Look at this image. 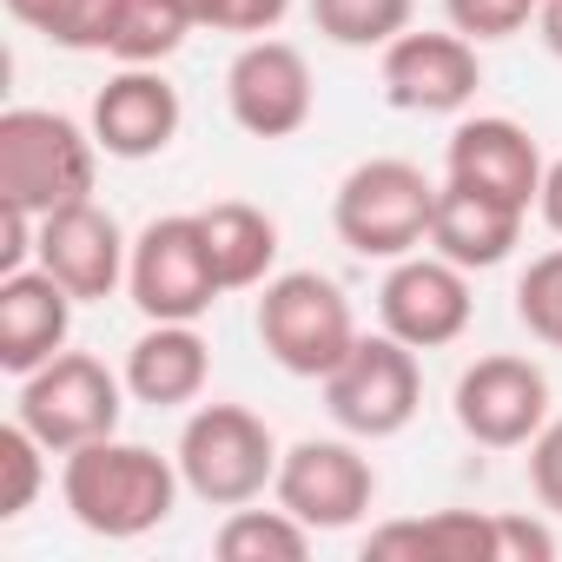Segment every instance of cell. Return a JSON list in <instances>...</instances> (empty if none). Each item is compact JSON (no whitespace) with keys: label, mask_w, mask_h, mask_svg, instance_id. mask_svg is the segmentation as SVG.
Masks as SVG:
<instances>
[{"label":"cell","mask_w":562,"mask_h":562,"mask_svg":"<svg viewBox=\"0 0 562 562\" xmlns=\"http://www.w3.org/2000/svg\"><path fill=\"white\" fill-rule=\"evenodd\" d=\"M179 490H186L179 457H159V450L126 443V437L80 443V450H67V463H60L67 516H74L87 536H106V542H133V536L159 529V522L172 516Z\"/></svg>","instance_id":"cell-1"},{"label":"cell","mask_w":562,"mask_h":562,"mask_svg":"<svg viewBox=\"0 0 562 562\" xmlns=\"http://www.w3.org/2000/svg\"><path fill=\"white\" fill-rule=\"evenodd\" d=\"M100 139L93 126L47 113V106H8L0 113V205H27L34 218L93 199Z\"/></svg>","instance_id":"cell-2"},{"label":"cell","mask_w":562,"mask_h":562,"mask_svg":"<svg viewBox=\"0 0 562 562\" xmlns=\"http://www.w3.org/2000/svg\"><path fill=\"white\" fill-rule=\"evenodd\" d=\"M258 345L278 371L292 378H331L345 364V351L358 345V318L338 278L325 271H278L265 278V299H258Z\"/></svg>","instance_id":"cell-3"},{"label":"cell","mask_w":562,"mask_h":562,"mask_svg":"<svg viewBox=\"0 0 562 562\" xmlns=\"http://www.w3.org/2000/svg\"><path fill=\"white\" fill-rule=\"evenodd\" d=\"M179 476L199 503L212 509H238V503H258L271 483H278V450L265 417L245 411V404H199L179 430Z\"/></svg>","instance_id":"cell-4"},{"label":"cell","mask_w":562,"mask_h":562,"mask_svg":"<svg viewBox=\"0 0 562 562\" xmlns=\"http://www.w3.org/2000/svg\"><path fill=\"white\" fill-rule=\"evenodd\" d=\"M430 218L437 179L411 159H364L331 199V225L358 258H411L417 245H430Z\"/></svg>","instance_id":"cell-5"},{"label":"cell","mask_w":562,"mask_h":562,"mask_svg":"<svg viewBox=\"0 0 562 562\" xmlns=\"http://www.w3.org/2000/svg\"><path fill=\"white\" fill-rule=\"evenodd\" d=\"M126 378H113L100 358L87 351H60L47 358L41 371L21 378V397H14V417L54 450H80V443H100V437H120V411H126Z\"/></svg>","instance_id":"cell-6"},{"label":"cell","mask_w":562,"mask_h":562,"mask_svg":"<svg viewBox=\"0 0 562 562\" xmlns=\"http://www.w3.org/2000/svg\"><path fill=\"white\" fill-rule=\"evenodd\" d=\"M126 292L146 312V325H199L218 305V271L199 232V212H166L133 238V265H126Z\"/></svg>","instance_id":"cell-7"},{"label":"cell","mask_w":562,"mask_h":562,"mask_svg":"<svg viewBox=\"0 0 562 562\" xmlns=\"http://www.w3.org/2000/svg\"><path fill=\"white\" fill-rule=\"evenodd\" d=\"M424 404V371H417V351L391 331L364 338L345 351V364L325 378V411L345 437H364V443H384L397 430H411Z\"/></svg>","instance_id":"cell-8"},{"label":"cell","mask_w":562,"mask_h":562,"mask_svg":"<svg viewBox=\"0 0 562 562\" xmlns=\"http://www.w3.org/2000/svg\"><path fill=\"white\" fill-rule=\"evenodd\" d=\"M271 496L285 503L299 522H312L318 536L325 529H351L364 522V509L378 503V470L358 443L345 437H305L278 457V483Z\"/></svg>","instance_id":"cell-9"},{"label":"cell","mask_w":562,"mask_h":562,"mask_svg":"<svg viewBox=\"0 0 562 562\" xmlns=\"http://www.w3.org/2000/svg\"><path fill=\"white\" fill-rule=\"evenodd\" d=\"M470 271L450 265L443 251H411V258H391L384 271V292H378V318L391 338H404L411 351H437V345H457L470 331Z\"/></svg>","instance_id":"cell-10"},{"label":"cell","mask_w":562,"mask_h":562,"mask_svg":"<svg viewBox=\"0 0 562 562\" xmlns=\"http://www.w3.org/2000/svg\"><path fill=\"white\" fill-rule=\"evenodd\" d=\"M457 430L483 450H522L542 424H549V378L529 358H476L457 378Z\"/></svg>","instance_id":"cell-11"},{"label":"cell","mask_w":562,"mask_h":562,"mask_svg":"<svg viewBox=\"0 0 562 562\" xmlns=\"http://www.w3.org/2000/svg\"><path fill=\"white\" fill-rule=\"evenodd\" d=\"M225 106L251 139H292L312 120V60L292 41H245L225 67Z\"/></svg>","instance_id":"cell-12"},{"label":"cell","mask_w":562,"mask_h":562,"mask_svg":"<svg viewBox=\"0 0 562 562\" xmlns=\"http://www.w3.org/2000/svg\"><path fill=\"white\" fill-rule=\"evenodd\" d=\"M476 87H483V60L476 41H463L457 27L450 34L404 27L384 47V100L397 113H463Z\"/></svg>","instance_id":"cell-13"},{"label":"cell","mask_w":562,"mask_h":562,"mask_svg":"<svg viewBox=\"0 0 562 562\" xmlns=\"http://www.w3.org/2000/svg\"><path fill=\"white\" fill-rule=\"evenodd\" d=\"M34 265H47L80 305H93V299H113L126 285L133 245H126L120 218L100 199H74V205L41 218V258Z\"/></svg>","instance_id":"cell-14"},{"label":"cell","mask_w":562,"mask_h":562,"mask_svg":"<svg viewBox=\"0 0 562 562\" xmlns=\"http://www.w3.org/2000/svg\"><path fill=\"white\" fill-rule=\"evenodd\" d=\"M542 146L529 139V126L503 120V113H476V120H457L450 146H443V179H463L476 192H496L509 205H536L542 199Z\"/></svg>","instance_id":"cell-15"},{"label":"cell","mask_w":562,"mask_h":562,"mask_svg":"<svg viewBox=\"0 0 562 562\" xmlns=\"http://www.w3.org/2000/svg\"><path fill=\"white\" fill-rule=\"evenodd\" d=\"M179 87L159 67H120L93 93V139L106 159H159L179 139Z\"/></svg>","instance_id":"cell-16"},{"label":"cell","mask_w":562,"mask_h":562,"mask_svg":"<svg viewBox=\"0 0 562 562\" xmlns=\"http://www.w3.org/2000/svg\"><path fill=\"white\" fill-rule=\"evenodd\" d=\"M74 292L47 265H27V271H8L0 278V371H41L47 358L67 351V331H74Z\"/></svg>","instance_id":"cell-17"},{"label":"cell","mask_w":562,"mask_h":562,"mask_svg":"<svg viewBox=\"0 0 562 562\" xmlns=\"http://www.w3.org/2000/svg\"><path fill=\"white\" fill-rule=\"evenodd\" d=\"M522 218H529L522 205H509L496 192H476L463 179H443L437 186V218H430V251H443L463 271H490L516 251Z\"/></svg>","instance_id":"cell-18"},{"label":"cell","mask_w":562,"mask_h":562,"mask_svg":"<svg viewBox=\"0 0 562 562\" xmlns=\"http://www.w3.org/2000/svg\"><path fill=\"white\" fill-rule=\"evenodd\" d=\"M120 378H126V391H133L139 404H153V411H179V404H192V397L205 391V378H212V351H205V338H199L192 325H153V331L133 338Z\"/></svg>","instance_id":"cell-19"},{"label":"cell","mask_w":562,"mask_h":562,"mask_svg":"<svg viewBox=\"0 0 562 562\" xmlns=\"http://www.w3.org/2000/svg\"><path fill=\"white\" fill-rule=\"evenodd\" d=\"M364 562H496V516L437 509L364 536Z\"/></svg>","instance_id":"cell-20"},{"label":"cell","mask_w":562,"mask_h":562,"mask_svg":"<svg viewBox=\"0 0 562 562\" xmlns=\"http://www.w3.org/2000/svg\"><path fill=\"white\" fill-rule=\"evenodd\" d=\"M199 232H205V251H212V271L225 292H251L265 285V271L278 265V225L271 212L245 205V199H218L199 212Z\"/></svg>","instance_id":"cell-21"},{"label":"cell","mask_w":562,"mask_h":562,"mask_svg":"<svg viewBox=\"0 0 562 562\" xmlns=\"http://www.w3.org/2000/svg\"><path fill=\"white\" fill-rule=\"evenodd\" d=\"M312 522H299L285 503L278 509H251V503H238L225 522H218V536H212V549H218V562H305L312 555Z\"/></svg>","instance_id":"cell-22"},{"label":"cell","mask_w":562,"mask_h":562,"mask_svg":"<svg viewBox=\"0 0 562 562\" xmlns=\"http://www.w3.org/2000/svg\"><path fill=\"white\" fill-rule=\"evenodd\" d=\"M8 14L21 27H34L41 41L67 47V54H106L120 0H8Z\"/></svg>","instance_id":"cell-23"},{"label":"cell","mask_w":562,"mask_h":562,"mask_svg":"<svg viewBox=\"0 0 562 562\" xmlns=\"http://www.w3.org/2000/svg\"><path fill=\"white\" fill-rule=\"evenodd\" d=\"M192 34V14L179 0H120V21H113V60L120 67H159L186 47Z\"/></svg>","instance_id":"cell-24"},{"label":"cell","mask_w":562,"mask_h":562,"mask_svg":"<svg viewBox=\"0 0 562 562\" xmlns=\"http://www.w3.org/2000/svg\"><path fill=\"white\" fill-rule=\"evenodd\" d=\"M417 0H312V27L331 47H391Z\"/></svg>","instance_id":"cell-25"},{"label":"cell","mask_w":562,"mask_h":562,"mask_svg":"<svg viewBox=\"0 0 562 562\" xmlns=\"http://www.w3.org/2000/svg\"><path fill=\"white\" fill-rule=\"evenodd\" d=\"M47 443L14 417L8 430H0V516H27L34 509V496H41V483H47Z\"/></svg>","instance_id":"cell-26"},{"label":"cell","mask_w":562,"mask_h":562,"mask_svg":"<svg viewBox=\"0 0 562 562\" xmlns=\"http://www.w3.org/2000/svg\"><path fill=\"white\" fill-rule=\"evenodd\" d=\"M516 318L536 345L562 351V245L529 258V271L516 278Z\"/></svg>","instance_id":"cell-27"},{"label":"cell","mask_w":562,"mask_h":562,"mask_svg":"<svg viewBox=\"0 0 562 562\" xmlns=\"http://www.w3.org/2000/svg\"><path fill=\"white\" fill-rule=\"evenodd\" d=\"M179 8L192 14V27H212V34H271L278 21L292 14V0H179Z\"/></svg>","instance_id":"cell-28"},{"label":"cell","mask_w":562,"mask_h":562,"mask_svg":"<svg viewBox=\"0 0 562 562\" xmlns=\"http://www.w3.org/2000/svg\"><path fill=\"white\" fill-rule=\"evenodd\" d=\"M443 14L463 41H509L536 21V0H443Z\"/></svg>","instance_id":"cell-29"},{"label":"cell","mask_w":562,"mask_h":562,"mask_svg":"<svg viewBox=\"0 0 562 562\" xmlns=\"http://www.w3.org/2000/svg\"><path fill=\"white\" fill-rule=\"evenodd\" d=\"M529 490L549 516H562V417H549L529 437Z\"/></svg>","instance_id":"cell-30"},{"label":"cell","mask_w":562,"mask_h":562,"mask_svg":"<svg viewBox=\"0 0 562 562\" xmlns=\"http://www.w3.org/2000/svg\"><path fill=\"white\" fill-rule=\"evenodd\" d=\"M555 536L536 516H496V562H549Z\"/></svg>","instance_id":"cell-31"},{"label":"cell","mask_w":562,"mask_h":562,"mask_svg":"<svg viewBox=\"0 0 562 562\" xmlns=\"http://www.w3.org/2000/svg\"><path fill=\"white\" fill-rule=\"evenodd\" d=\"M536 212H542V225L562 238V159H549V172H542V199H536Z\"/></svg>","instance_id":"cell-32"},{"label":"cell","mask_w":562,"mask_h":562,"mask_svg":"<svg viewBox=\"0 0 562 562\" xmlns=\"http://www.w3.org/2000/svg\"><path fill=\"white\" fill-rule=\"evenodd\" d=\"M536 34H542V47L562 60V0H536Z\"/></svg>","instance_id":"cell-33"}]
</instances>
